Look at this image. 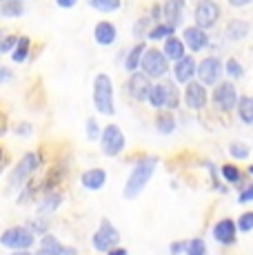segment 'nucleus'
Segmentation results:
<instances>
[{
  "mask_svg": "<svg viewBox=\"0 0 253 255\" xmlns=\"http://www.w3.org/2000/svg\"><path fill=\"white\" fill-rule=\"evenodd\" d=\"M155 164H158V160L155 158H144V160H140V162L133 166V171H131L129 180H126V186H125V198L126 200L138 198V195L142 193V189L147 186L149 180H151V175L155 171Z\"/></svg>",
  "mask_w": 253,
  "mask_h": 255,
  "instance_id": "nucleus-1",
  "label": "nucleus"
},
{
  "mask_svg": "<svg viewBox=\"0 0 253 255\" xmlns=\"http://www.w3.org/2000/svg\"><path fill=\"white\" fill-rule=\"evenodd\" d=\"M147 100L155 109H176L180 105V91H178L176 82L164 80V82H158V85L151 87Z\"/></svg>",
  "mask_w": 253,
  "mask_h": 255,
  "instance_id": "nucleus-2",
  "label": "nucleus"
},
{
  "mask_svg": "<svg viewBox=\"0 0 253 255\" xmlns=\"http://www.w3.org/2000/svg\"><path fill=\"white\" fill-rule=\"evenodd\" d=\"M94 105L100 114L114 116V85H111V78L107 73H98L94 80Z\"/></svg>",
  "mask_w": 253,
  "mask_h": 255,
  "instance_id": "nucleus-3",
  "label": "nucleus"
},
{
  "mask_svg": "<svg viewBox=\"0 0 253 255\" xmlns=\"http://www.w3.org/2000/svg\"><path fill=\"white\" fill-rule=\"evenodd\" d=\"M33 233L29 229H22V227H13V229H7L0 238V244L7 249H13V251H27L29 247H33Z\"/></svg>",
  "mask_w": 253,
  "mask_h": 255,
  "instance_id": "nucleus-4",
  "label": "nucleus"
},
{
  "mask_svg": "<svg viewBox=\"0 0 253 255\" xmlns=\"http://www.w3.org/2000/svg\"><path fill=\"white\" fill-rule=\"evenodd\" d=\"M169 58L164 56L162 51H158V49H147L142 56V62H140V67H142V71L147 73L149 78H162L164 73L169 69Z\"/></svg>",
  "mask_w": 253,
  "mask_h": 255,
  "instance_id": "nucleus-5",
  "label": "nucleus"
},
{
  "mask_svg": "<svg viewBox=\"0 0 253 255\" xmlns=\"http://www.w3.org/2000/svg\"><path fill=\"white\" fill-rule=\"evenodd\" d=\"M118 240H120V233L116 231V227L109 222V220H102V224H100V229L96 231L94 235V249L96 251H100V253H107V251H111V249L118 244Z\"/></svg>",
  "mask_w": 253,
  "mask_h": 255,
  "instance_id": "nucleus-6",
  "label": "nucleus"
},
{
  "mask_svg": "<svg viewBox=\"0 0 253 255\" xmlns=\"http://www.w3.org/2000/svg\"><path fill=\"white\" fill-rule=\"evenodd\" d=\"M100 140H102V151H105V155H109V158L118 155L120 151L125 149V135H123V131H120V127H116V125L105 127Z\"/></svg>",
  "mask_w": 253,
  "mask_h": 255,
  "instance_id": "nucleus-7",
  "label": "nucleus"
},
{
  "mask_svg": "<svg viewBox=\"0 0 253 255\" xmlns=\"http://www.w3.org/2000/svg\"><path fill=\"white\" fill-rule=\"evenodd\" d=\"M38 164H40V158H38V153H25V155H22V160L16 164L11 178H9L11 186H20L25 180L31 178L33 171L38 169Z\"/></svg>",
  "mask_w": 253,
  "mask_h": 255,
  "instance_id": "nucleus-8",
  "label": "nucleus"
},
{
  "mask_svg": "<svg viewBox=\"0 0 253 255\" xmlns=\"http://www.w3.org/2000/svg\"><path fill=\"white\" fill-rule=\"evenodd\" d=\"M196 24L200 29H209L213 27V24L218 22V18H220V7H218L216 2H211V0H202V2H198L196 7Z\"/></svg>",
  "mask_w": 253,
  "mask_h": 255,
  "instance_id": "nucleus-9",
  "label": "nucleus"
},
{
  "mask_svg": "<svg viewBox=\"0 0 253 255\" xmlns=\"http://www.w3.org/2000/svg\"><path fill=\"white\" fill-rule=\"evenodd\" d=\"M151 80H149V76L147 73H131V78H129V82H126V91H129V96L133 98V100H138V102H142V100H147L149 98V91H151Z\"/></svg>",
  "mask_w": 253,
  "mask_h": 255,
  "instance_id": "nucleus-10",
  "label": "nucleus"
},
{
  "mask_svg": "<svg viewBox=\"0 0 253 255\" xmlns=\"http://www.w3.org/2000/svg\"><path fill=\"white\" fill-rule=\"evenodd\" d=\"M213 102H216L218 109L222 111H231L233 107L238 105V93H236V87L231 82H220L213 91Z\"/></svg>",
  "mask_w": 253,
  "mask_h": 255,
  "instance_id": "nucleus-11",
  "label": "nucleus"
},
{
  "mask_svg": "<svg viewBox=\"0 0 253 255\" xmlns=\"http://www.w3.org/2000/svg\"><path fill=\"white\" fill-rule=\"evenodd\" d=\"M220 73H222V62L218 58L209 56L198 65V76H200L202 85H216L220 80Z\"/></svg>",
  "mask_w": 253,
  "mask_h": 255,
  "instance_id": "nucleus-12",
  "label": "nucleus"
},
{
  "mask_svg": "<svg viewBox=\"0 0 253 255\" xmlns=\"http://www.w3.org/2000/svg\"><path fill=\"white\" fill-rule=\"evenodd\" d=\"M184 9H187L184 0H167V2L162 4V18L167 20V24H171V27L176 29L184 20Z\"/></svg>",
  "mask_w": 253,
  "mask_h": 255,
  "instance_id": "nucleus-13",
  "label": "nucleus"
},
{
  "mask_svg": "<svg viewBox=\"0 0 253 255\" xmlns=\"http://www.w3.org/2000/svg\"><path fill=\"white\" fill-rule=\"evenodd\" d=\"M184 102L189 109H202L207 105V89L200 82H189L187 91H184Z\"/></svg>",
  "mask_w": 253,
  "mask_h": 255,
  "instance_id": "nucleus-14",
  "label": "nucleus"
},
{
  "mask_svg": "<svg viewBox=\"0 0 253 255\" xmlns=\"http://www.w3.org/2000/svg\"><path fill=\"white\" fill-rule=\"evenodd\" d=\"M173 73H176L178 82H191L193 73H198V65L191 56H182L180 60H176V67H173Z\"/></svg>",
  "mask_w": 253,
  "mask_h": 255,
  "instance_id": "nucleus-15",
  "label": "nucleus"
},
{
  "mask_svg": "<svg viewBox=\"0 0 253 255\" xmlns=\"http://www.w3.org/2000/svg\"><path fill=\"white\" fill-rule=\"evenodd\" d=\"M184 42L191 51H202L204 47L209 45V38H207V31L200 27H187L184 29Z\"/></svg>",
  "mask_w": 253,
  "mask_h": 255,
  "instance_id": "nucleus-16",
  "label": "nucleus"
},
{
  "mask_svg": "<svg viewBox=\"0 0 253 255\" xmlns=\"http://www.w3.org/2000/svg\"><path fill=\"white\" fill-rule=\"evenodd\" d=\"M80 182H82V186H85L87 191H98L107 182V173L102 169H89V171L82 173Z\"/></svg>",
  "mask_w": 253,
  "mask_h": 255,
  "instance_id": "nucleus-17",
  "label": "nucleus"
},
{
  "mask_svg": "<svg viewBox=\"0 0 253 255\" xmlns=\"http://www.w3.org/2000/svg\"><path fill=\"white\" fill-rule=\"evenodd\" d=\"M236 231H238V227L231 220H222V222H218L216 229H213V238L220 244H231L233 240H236Z\"/></svg>",
  "mask_w": 253,
  "mask_h": 255,
  "instance_id": "nucleus-18",
  "label": "nucleus"
},
{
  "mask_svg": "<svg viewBox=\"0 0 253 255\" xmlns=\"http://www.w3.org/2000/svg\"><path fill=\"white\" fill-rule=\"evenodd\" d=\"M94 36H96V42L102 47H107V45H111V42L116 40V27L111 22H107V20H102L96 24V31H94Z\"/></svg>",
  "mask_w": 253,
  "mask_h": 255,
  "instance_id": "nucleus-19",
  "label": "nucleus"
},
{
  "mask_svg": "<svg viewBox=\"0 0 253 255\" xmlns=\"http://www.w3.org/2000/svg\"><path fill=\"white\" fill-rule=\"evenodd\" d=\"M162 53H164V56L169 58V60H180V58L184 56V42L180 40V38H173V36H169L167 40H164Z\"/></svg>",
  "mask_w": 253,
  "mask_h": 255,
  "instance_id": "nucleus-20",
  "label": "nucleus"
},
{
  "mask_svg": "<svg viewBox=\"0 0 253 255\" xmlns=\"http://www.w3.org/2000/svg\"><path fill=\"white\" fill-rule=\"evenodd\" d=\"M40 244H42V249H47V251H51V253H56V255H76V249L60 244L56 238H53V235H45Z\"/></svg>",
  "mask_w": 253,
  "mask_h": 255,
  "instance_id": "nucleus-21",
  "label": "nucleus"
},
{
  "mask_svg": "<svg viewBox=\"0 0 253 255\" xmlns=\"http://www.w3.org/2000/svg\"><path fill=\"white\" fill-rule=\"evenodd\" d=\"M144 51H147V47L140 42V45H135L133 49L129 51V56H126V60H125V69L126 71H131L133 73L135 69L140 67V62H142V56H144Z\"/></svg>",
  "mask_w": 253,
  "mask_h": 255,
  "instance_id": "nucleus-22",
  "label": "nucleus"
},
{
  "mask_svg": "<svg viewBox=\"0 0 253 255\" xmlns=\"http://www.w3.org/2000/svg\"><path fill=\"white\" fill-rule=\"evenodd\" d=\"M247 33H249V22H245V20L229 22V38H231V40H242Z\"/></svg>",
  "mask_w": 253,
  "mask_h": 255,
  "instance_id": "nucleus-23",
  "label": "nucleus"
},
{
  "mask_svg": "<svg viewBox=\"0 0 253 255\" xmlns=\"http://www.w3.org/2000/svg\"><path fill=\"white\" fill-rule=\"evenodd\" d=\"M238 114L247 125H253V98H240L238 100Z\"/></svg>",
  "mask_w": 253,
  "mask_h": 255,
  "instance_id": "nucleus-24",
  "label": "nucleus"
},
{
  "mask_svg": "<svg viewBox=\"0 0 253 255\" xmlns=\"http://www.w3.org/2000/svg\"><path fill=\"white\" fill-rule=\"evenodd\" d=\"M62 202V195L60 193H47L45 200L40 202V213H53Z\"/></svg>",
  "mask_w": 253,
  "mask_h": 255,
  "instance_id": "nucleus-25",
  "label": "nucleus"
},
{
  "mask_svg": "<svg viewBox=\"0 0 253 255\" xmlns=\"http://www.w3.org/2000/svg\"><path fill=\"white\" fill-rule=\"evenodd\" d=\"M25 7H22V0H4L2 4V16L13 18V16H22Z\"/></svg>",
  "mask_w": 253,
  "mask_h": 255,
  "instance_id": "nucleus-26",
  "label": "nucleus"
},
{
  "mask_svg": "<svg viewBox=\"0 0 253 255\" xmlns=\"http://www.w3.org/2000/svg\"><path fill=\"white\" fill-rule=\"evenodd\" d=\"M155 129H158L160 133L169 135V133H173V129H176V120H173L169 114L158 116V120H155Z\"/></svg>",
  "mask_w": 253,
  "mask_h": 255,
  "instance_id": "nucleus-27",
  "label": "nucleus"
},
{
  "mask_svg": "<svg viewBox=\"0 0 253 255\" xmlns=\"http://www.w3.org/2000/svg\"><path fill=\"white\" fill-rule=\"evenodd\" d=\"M120 0H91V7L96 9V11H102V13H111L116 11V9H120Z\"/></svg>",
  "mask_w": 253,
  "mask_h": 255,
  "instance_id": "nucleus-28",
  "label": "nucleus"
},
{
  "mask_svg": "<svg viewBox=\"0 0 253 255\" xmlns=\"http://www.w3.org/2000/svg\"><path fill=\"white\" fill-rule=\"evenodd\" d=\"M169 36H173V27H171V24H167V22H164V24H155L151 31H149V38H151V40H162V38L167 40Z\"/></svg>",
  "mask_w": 253,
  "mask_h": 255,
  "instance_id": "nucleus-29",
  "label": "nucleus"
},
{
  "mask_svg": "<svg viewBox=\"0 0 253 255\" xmlns=\"http://www.w3.org/2000/svg\"><path fill=\"white\" fill-rule=\"evenodd\" d=\"M27 56H29V38H18V42H16V51H13V60L16 62H25L27 60Z\"/></svg>",
  "mask_w": 253,
  "mask_h": 255,
  "instance_id": "nucleus-30",
  "label": "nucleus"
},
{
  "mask_svg": "<svg viewBox=\"0 0 253 255\" xmlns=\"http://www.w3.org/2000/svg\"><path fill=\"white\" fill-rule=\"evenodd\" d=\"M231 155L233 158H240V160H245V158H249V146L247 144H242V142H233L231 144Z\"/></svg>",
  "mask_w": 253,
  "mask_h": 255,
  "instance_id": "nucleus-31",
  "label": "nucleus"
},
{
  "mask_svg": "<svg viewBox=\"0 0 253 255\" xmlns=\"http://www.w3.org/2000/svg\"><path fill=\"white\" fill-rule=\"evenodd\" d=\"M187 255H207V249H204L202 240H191L187 244Z\"/></svg>",
  "mask_w": 253,
  "mask_h": 255,
  "instance_id": "nucleus-32",
  "label": "nucleus"
},
{
  "mask_svg": "<svg viewBox=\"0 0 253 255\" xmlns=\"http://www.w3.org/2000/svg\"><path fill=\"white\" fill-rule=\"evenodd\" d=\"M87 138H89V140H98L100 138L98 122H96L94 118H87Z\"/></svg>",
  "mask_w": 253,
  "mask_h": 255,
  "instance_id": "nucleus-33",
  "label": "nucleus"
},
{
  "mask_svg": "<svg viewBox=\"0 0 253 255\" xmlns=\"http://www.w3.org/2000/svg\"><path fill=\"white\" fill-rule=\"evenodd\" d=\"M222 175H225L229 182H240V171H238L236 166H231V164L222 166Z\"/></svg>",
  "mask_w": 253,
  "mask_h": 255,
  "instance_id": "nucleus-34",
  "label": "nucleus"
},
{
  "mask_svg": "<svg viewBox=\"0 0 253 255\" xmlns=\"http://www.w3.org/2000/svg\"><path fill=\"white\" fill-rule=\"evenodd\" d=\"M238 229H240L242 233H249L253 229V213H245L240 220H238Z\"/></svg>",
  "mask_w": 253,
  "mask_h": 255,
  "instance_id": "nucleus-35",
  "label": "nucleus"
},
{
  "mask_svg": "<svg viewBox=\"0 0 253 255\" xmlns=\"http://www.w3.org/2000/svg\"><path fill=\"white\" fill-rule=\"evenodd\" d=\"M16 42H18V38H16V36H4V38H2V42H0V53L11 51V49L16 47Z\"/></svg>",
  "mask_w": 253,
  "mask_h": 255,
  "instance_id": "nucleus-36",
  "label": "nucleus"
},
{
  "mask_svg": "<svg viewBox=\"0 0 253 255\" xmlns=\"http://www.w3.org/2000/svg\"><path fill=\"white\" fill-rule=\"evenodd\" d=\"M147 24H149V18H142V20L135 22V27H133V36H135V38H142L144 33H147V31H144V29H147Z\"/></svg>",
  "mask_w": 253,
  "mask_h": 255,
  "instance_id": "nucleus-37",
  "label": "nucleus"
},
{
  "mask_svg": "<svg viewBox=\"0 0 253 255\" xmlns=\"http://www.w3.org/2000/svg\"><path fill=\"white\" fill-rule=\"evenodd\" d=\"M227 71L229 73H231V76L233 78H240L242 76V67H240V62H238V60H229V65H227Z\"/></svg>",
  "mask_w": 253,
  "mask_h": 255,
  "instance_id": "nucleus-38",
  "label": "nucleus"
},
{
  "mask_svg": "<svg viewBox=\"0 0 253 255\" xmlns=\"http://www.w3.org/2000/svg\"><path fill=\"white\" fill-rule=\"evenodd\" d=\"M13 78L11 69H7V67H0V85H4V82H9Z\"/></svg>",
  "mask_w": 253,
  "mask_h": 255,
  "instance_id": "nucleus-39",
  "label": "nucleus"
},
{
  "mask_svg": "<svg viewBox=\"0 0 253 255\" xmlns=\"http://www.w3.org/2000/svg\"><path fill=\"white\" fill-rule=\"evenodd\" d=\"M56 2H58V7H62V9H71L78 0H56Z\"/></svg>",
  "mask_w": 253,
  "mask_h": 255,
  "instance_id": "nucleus-40",
  "label": "nucleus"
},
{
  "mask_svg": "<svg viewBox=\"0 0 253 255\" xmlns=\"http://www.w3.org/2000/svg\"><path fill=\"white\" fill-rule=\"evenodd\" d=\"M249 200H253V186H249V189L240 195V202H249Z\"/></svg>",
  "mask_w": 253,
  "mask_h": 255,
  "instance_id": "nucleus-41",
  "label": "nucleus"
},
{
  "mask_svg": "<svg viewBox=\"0 0 253 255\" xmlns=\"http://www.w3.org/2000/svg\"><path fill=\"white\" fill-rule=\"evenodd\" d=\"M16 133L29 135V133H31V127H29V125H20V127H16Z\"/></svg>",
  "mask_w": 253,
  "mask_h": 255,
  "instance_id": "nucleus-42",
  "label": "nucleus"
},
{
  "mask_svg": "<svg viewBox=\"0 0 253 255\" xmlns=\"http://www.w3.org/2000/svg\"><path fill=\"white\" fill-rule=\"evenodd\" d=\"M107 255H126V249L114 247V249H111V251H107Z\"/></svg>",
  "mask_w": 253,
  "mask_h": 255,
  "instance_id": "nucleus-43",
  "label": "nucleus"
},
{
  "mask_svg": "<svg viewBox=\"0 0 253 255\" xmlns=\"http://www.w3.org/2000/svg\"><path fill=\"white\" fill-rule=\"evenodd\" d=\"M229 2H231L233 7H245V4H249L251 0H229Z\"/></svg>",
  "mask_w": 253,
  "mask_h": 255,
  "instance_id": "nucleus-44",
  "label": "nucleus"
},
{
  "mask_svg": "<svg viewBox=\"0 0 253 255\" xmlns=\"http://www.w3.org/2000/svg\"><path fill=\"white\" fill-rule=\"evenodd\" d=\"M182 249H184V247H182V242H176V244L171 247V253H173V255H178L180 251H182Z\"/></svg>",
  "mask_w": 253,
  "mask_h": 255,
  "instance_id": "nucleus-45",
  "label": "nucleus"
},
{
  "mask_svg": "<svg viewBox=\"0 0 253 255\" xmlns=\"http://www.w3.org/2000/svg\"><path fill=\"white\" fill-rule=\"evenodd\" d=\"M36 255H56V253H51V251H47V249H40Z\"/></svg>",
  "mask_w": 253,
  "mask_h": 255,
  "instance_id": "nucleus-46",
  "label": "nucleus"
},
{
  "mask_svg": "<svg viewBox=\"0 0 253 255\" xmlns=\"http://www.w3.org/2000/svg\"><path fill=\"white\" fill-rule=\"evenodd\" d=\"M13 255H29V253H27V251H16Z\"/></svg>",
  "mask_w": 253,
  "mask_h": 255,
  "instance_id": "nucleus-47",
  "label": "nucleus"
},
{
  "mask_svg": "<svg viewBox=\"0 0 253 255\" xmlns=\"http://www.w3.org/2000/svg\"><path fill=\"white\" fill-rule=\"evenodd\" d=\"M0 160H2V149H0Z\"/></svg>",
  "mask_w": 253,
  "mask_h": 255,
  "instance_id": "nucleus-48",
  "label": "nucleus"
},
{
  "mask_svg": "<svg viewBox=\"0 0 253 255\" xmlns=\"http://www.w3.org/2000/svg\"><path fill=\"white\" fill-rule=\"evenodd\" d=\"M249 173H251V175H253V166H251V169H249Z\"/></svg>",
  "mask_w": 253,
  "mask_h": 255,
  "instance_id": "nucleus-49",
  "label": "nucleus"
},
{
  "mask_svg": "<svg viewBox=\"0 0 253 255\" xmlns=\"http://www.w3.org/2000/svg\"><path fill=\"white\" fill-rule=\"evenodd\" d=\"M2 38H4V36H2V33H0V42H2Z\"/></svg>",
  "mask_w": 253,
  "mask_h": 255,
  "instance_id": "nucleus-50",
  "label": "nucleus"
},
{
  "mask_svg": "<svg viewBox=\"0 0 253 255\" xmlns=\"http://www.w3.org/2000/svg\"><path fill=\"white\" fill-rule=\"evenodd\" d=\"M198 2H202V0H198Z\"/></svg>",
  "mask_w": 253,
  "mask_h": 255,
  "instance_id": "nucleus-51",
  "label": "nucleus"
},
{
  "mask_svg": "<svg viewBox=\"0 0 253 255\" xmlns=\"http://www.w3.org/2000/svg\"><path fill=\"white\" fill-rule=\"evenodd\" d=\"M2 2H4V0H2Z\"/></svg>",
  "mask_w": 253,
  "mask_h": 255,
  "instance_id": "nucleus-52",
  "label": "nucleus"
}]
</instances>
